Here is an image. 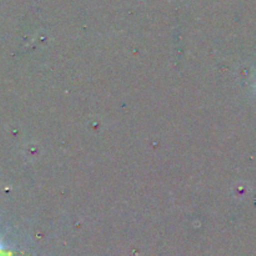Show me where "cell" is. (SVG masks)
<instances>
[{"instance_id":"1","label":"cell","mask_w":256,"mask_h":256,"mask_svg":"<svg viewBox=\"0 0 256 256\" xmlns=\"http://www.w3.org/2000/svg\"><path fill=\"white\" fill-rule=\"evenodd\" d=\"M0 256H5V252H4V248L2 246V244H0Z\"/></svg>"}]
</instances>
